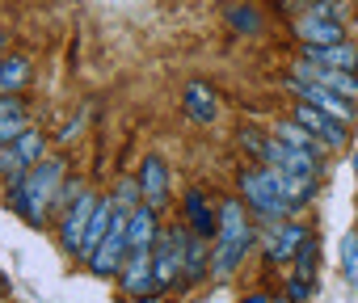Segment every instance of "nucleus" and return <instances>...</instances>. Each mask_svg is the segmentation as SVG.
<instances>
[{
  "instance_id": "obj_1",
  "label": "nucleus",
  "mask_w": 358,
  "mask_h": 303,
  "mask_svg": "<svg viewBox=\"0 0 358 303\" xmlns=\"http://www.w3.org/2000/svg\"><path fill=\"white\" fill-rule=\"evenodd\" d=\"M59 182H64V165H59V161H38V165H30V169L13 182L9 207H13L26 223H43L47 211H51V202L59 198Z\"/></svg>"
},
{
  "instance_id": "obj_2",
  "label": "nucleus",
  "mask_w": 358,
  "mask_h": 303,
  "mask_svg": "<svg viewBox=\"0 0 358 303\" xmlns=\"http://www.w3.org/2000/svg\"><path fill=\"white\" fill-rule=\"evenodd\" d=\"M241 194H245V202L257 211V215H266V219H287L295 207L287 202V194L278 190V173L274 169H245L241 173Z\"/></svg>"
},
{
  "instance_id": "obj_3",
  "label": "nucleus",
  "mask_w": 358,
  "mask_h": 303,
  "mask_svg": "<svg viewBox=\"0 0 358 303\" xmlns=\"http://www.w3.org/2000/svg\"><path fill=\"white\" fill-rule=\"evenodd\" d=\"M249 244H253V232H249L245 207H241L236 198H228V202L220 207V257H215V269H220V274H232Z\"/></svg>"
},
{
  "instance_id": "obj_4",
  "label": "nucleus",
  "mask_w": 358,
  "mask_h": 303,
  "mask_svg": "<svg viewBox=\"0 0 358 303\" xmlns=\"http://www.w3.org/2000/svg\"><path fill=\"white\" fill-rule=\"evenodd\" d=\"M186 228H160L156 244H152V274L156 286H173L186 274Z\"/></svg>"
},
{
  "instance_id": "obj_5",
  "label": "nucleus",
  "mask_w": 358,
  "mask_h": 303,
  "mask_svg": "<svg viewBox=\"0 0 358 303\" xmlns=\"http://www.w3.org/2000/svg\"><path fill=\"white\" fill-rule=\"evenodd\" d=\"M97 202H101V198H97L93 190H80V194L64 207V215H59V240H64V249L76 253V257H80V249H85V232H89V219H93Z\"/></svg>"
},
{
  "instance_id": "obj_6",
  "label": "nucleus",
  "mask_w": 358,
  "mask_h": 303,
  "mask_svg": "<svg viewBox=\"0 0 358 303\" xmlns=\"http://www.w3.org/2000/svg\"><path fill=\"white\" fill-rule=\"evenodd\" d=\"M295 34H299L308 47H333V43H341V22L333 17L329 5H316L312 13H303V17L295 22Z\"/></svg>"
},
{
  "instance_id": "obj_7",
  "label": "nucleus",
  "mask_w": 358,
  "mask_h": 303,
  "mask_svg": "<svg viewBox=\"0 0 358 303\" xmlns=\"http://www.w3.org/2000/svg\"><path fill=\"white\" fill-rule=\"evenodd\" d=\"M135 182H139V198H143V207L160 211V207L169 202V165L156 156V152H148V156H143Z\"/></svg>"
},
{
  "instance_id": "obj_8",
  "label": "nucleus",
  "mask_w": 358,
  "mask_h": 303,
  "mask_svg": "<svg viewBox=\"0 0 358 303\" xmlns=\"http://www.w3.org/2000/svg\"><path fill=\"white\" fill-rule=\"evenodd\" d=\"M118 282L127 295H152L160 290L156 286V274H152V249H127V261L118 269Z\"/></svg>"
},
{
  "instance_id": "obj_9",
  "label": "nucleus",
  "mask_w": 358,
  "mask_h": 303,
  "mask_svg": "<svg viewBox=\"0 0 358 303\" xmlns=\"http://www.w3.org/2000/svg\"><path fill=\"white\" fill-rule=\"evenodd\" d=\"M295 76L308 80V84L329 89V93H341V97H350V101H358V76H354V72H337V68H320V64H312V59H299V64H295Z\"/></svg>"
},
{
  "instance_id": "obj_10",
  "label": "nucleus",
  "mask_w": 358,
  "mask_h": 303,
  "mask_svg": "<svg viewBox=\"0 0 358 303\" xmlns=\"http://www.w3.org/2000/svg\"><path fill=\"white\" fill-rule=\"evenodd\" d=\"M295 122L303 126V131H312L324 147H341L345 143V122H337V118H329L324 110H316V105H308V101H299V110H295Z\"/></svg>"
},
{
  "instance_id": "obj_11",
  "label": "nucleus",
  "mask_w": 358,
  "mask_h": 303,
  "mask_svg": "<svg viewBox=\"0 0 358 303\" xmlns=\"http://www.w3.org/2000/svg\"><path fill=\"white\" fill-rule=\"evenodd\" d=\"M291 89H295L308 105L324 110V114H329V118H337V122H350V118H354V101H350V97H341V93H329V89L308 84V80H291Z\"/></svg>"
},
{
  "instance_id": "obj_12",
  "label": "nucleus",
  "mask_w": 358,
  "mask_h": 303,
  "mask_svg": "<svg viewBox=\"0 0 358 303\" xmlns=\"http://www.w3.org/2000/svg\"><path fill=\"white\" fill-rule=\"evenodd\" d=\"M303 240H308L303 223L278 219V223L270 228V236H266V257H270V261H291V257L303 249Z\"/></svg>"
},
{
  "instance_id": "obj_13",
  "label": "nucleus",
  "mask_w": 358,
  "mask_h": 303,
  "mask_svg": "<svg viewBox=\"0 0 358 303\" xmlns=\"http://www.w3.org/2000/svg\"><path fill=\"white\" fill-rule=\"evenodd\" d=\"M156 236H160L156 211L139 202V207L127 215V249H152V244H156Z\"/></svg>"
},
{
  "instance_id": "obj_14",
  "label": "nucleus",
  "mask_w": 358,
  "mask_h": 303,
  "mask_svg": "<svg viewBox=\"0 0 358 303\" xmlns=\"http://www.w3.org/2000/svg\"><path fill=\"white\" fill-rule=\"evenodd\" d=\"M186 114H190L194 122H215L220 97H215V89H211L207 80H190V84H186Z\"/></svg>"
},
{
  "instance_id": "obj_15",
  "label": "nucleus",
  "mask_w": 358,
  "mask_h": 303,
  "mask_svg": "<svg viewBox=\"0 0 358 303\" xmlns=\"http://www.w3.org/2000/svg\"><path fill=\"white\" fill-rule=\"evenodd\" d=\"M303 59L320 64V68H337V72H358V51L350 43H333V47H308Z\"/></svg>"
},
{
  "instance_id": "obj_16",
  "label": "nucleus",
  "mask_w": 358,
  "mask_h": 303,
  "mask_svg": "<svg viewBox=\"0 0 358 303\" xmlns=\"http://www.w3.org/2000/svg\"><path fill=\"white\" fill-rule=\"evenodd\" d=\"M186 219H190V232H194V236H203V240L220 236V215L207 207V198H203L199 190L186 194Z\"/></svg>"
},
{
  "instance_id": "obj_17",
  "label": "nucleus",
  "mask_w": 358,
  "mask_h": 303,
  "mask_svg": "<svg viewBox=\"0 0 358 303\" xmlns=\"http://www.w3.org/2000/svg\"><path fill=\"white\" fill-rule=\"evenodd\" d=\"M30 76H34V68H30L26 55H5L0 59V93L5 97H17L30 84Z\"/></svg>"
},
{
  "instance_id": "obj_18",
  "label": "nucleus",
  "mask_w": 358,
  "mask_h": 303,
  "mask_svg": "<svg viewBox=\"0 0 358 303\" xmlns=\"http://www.w3.org/2000/svg\"><path fill=\"white\" fill-rule=\"evenodd\" d=\"M110 223H114V202H110V198H101V202H97V211H93V219H89V232H85V249H80V257H85V261L101 249V240L110 236Z\"/></svg>"
},
{
  "instance_id": "obj_19",
  "label": "nucleus",
  "mask_w": 358,
  "mask_h": 303,
  "mask_svg": "<svg viewBox=\"0 0 358 303\" xmlns=\"http://www.w3.org/2000/svg\"><path fill=\"white\" fill-rule=\"evenodd\" d=\"M274 139L287 143V147H295V152H308V156H316V161H320V152H324V143H320L312 131H303L295 118H291V122H278V126H274Z\"/></svg>"
},
{
  "instance_id": "obj_20",
  "label": "nucleus",
  "mask_w": 358,
  "mask_h": 303,
  "mask_svg": "<svg viewBox=\"0 0 358 303\" xmlns=\"http://www.w3.org/2000/svg\"><path fill=\"white\" fill-rule=\"evenodd\" d=\"M26 131V101L0 93V143H9Z\"/></svg>"
},
{
  "instance_id": "obj_21",
  "label": "nucleus",
  "mask_w": 358,
  "mask_h": 303,
  "mask_svg": "<svg viewBox=\"0 0 358 303\" xmlns=\"http://www.w3.org/2000/svg\"><path fill=\"white\" fill-rule=\"evenodd\" d=\"M9 143H13V152L22 156V165H26V169H30V165H38V161H43V152H47L43 131H30V126H26L17 139H9Z\"/></svg>"
},
{
  "instance_id": "obj_22",
  "label": "nucleus",
  "mask_w": 358,
  "mask_h": 303,
  "mask_svg": "<svg viewBox=\"0 0 358 303\" xmlns=\"http://www.w3.org/2000/svg\"><path fill=\"white\" fill-rule=\"evenodd\" d=\"M203 269H207V249H203V236H186V282H194V278H203Z\"/></svg>"
},
{
  "instance_id": "obj_23",
  "label": "nucleus",
  "mask_w": 358,
  "mask_h": 303,
  "mask_svg": "<svg viewBox=\"0 0 358 303\" xmlns=\"http://www.w3.org/2000/svg\"><path fill=\"white\" fill-rule=\"evenodd\" d=\"M228 22H232V30H241V34H257V30H262V13H257L253 5H232V9H228Z\"/></svg>"
},
{
  "instance_id": "obj_24",
  "label": "nucleus",
  "mask_w": 358,
  "mask_h": 303,
  "mask_svg": "<svg viewBox=\"0 0 358 303\" xmlns=\"http://www.w3.org/2000/svg\"><path fill=\"white\" fill-rule=\"evenodd\" d=\"M26 173V165H22V156L13 152V143H0V177H9V182H17Z\"/></svg>"
},
{
  "instance_id": "obj_25",
  "label": "nucleus",
  "mask_w": 358,
  "mask_h": 303,
  "mask_svg": "<svg viewBox=\"0 0 358 303\" xmlns=\"http://www.w3.org/2000/svg\"><path fill=\"white\" fill-rule=\"evenodd\" d=\"M341 265H345V278L358 286V232H350L341 240Z\"/></svg>"
},
{
  "instance_id": "obj_26",
  "label": "nucleus",
  "mask_w": 358,
  "mask_h": 303,
  "mask_svg": "<svg viewBox=\"0 0 358 303\" xmlns=\"http://www.w3.org/2000/svg\"><path fill=\"white\" fill-rule=\"evenodd\" d=\"M118 211H135L143 198H139V182H118V190H114V198H110Z\"/></svg>"
},
{
  "instance_id": "obj_27",
  "label": "nucleus",
  "mask_w": 358,
  "mask_h": 303,
  "mask_svg": "<svg viewBox=\"0 0 358 303\" xmlns=\"http://www.w3.org/2000/svg\"><path fill=\"white\" fill-rule=\"evenodd\" d=\"M308 5H333V0H308Z\"/></svg>"
}]
</instances>
